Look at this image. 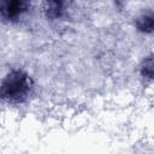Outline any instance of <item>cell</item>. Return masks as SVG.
<instances>
[{
  "label": "cell",
  "instance_id": "3",
  "mask_svg": "<svg viewBox=\"0 0 154 154\" xmlns=\"http://www.w3.org/2000/svg\"><path fill=\"white\" fill-rule=\"evenodd\" d=\"M135 26L136 29L142 34H152L154 28V17L152 11L143 12L135 19Z\"/></svg>",
  "mask_w": 154,
  "mask_h": 154
},
{
  "label": "cell",
  "instance_id": "1",
  "mask_svg": "<svg viewBox=\"0 0 154 154\" xmlns=\"http://www.w3.org/2000/svg\"><path fill=\"white\" fill-rule=\"evenodd\" d=\"M32 89L34 82L30 75L14 69L0 79V100L8 103H20L31 95Z\"/></svg>",
  "mask_w": 154,
  "mask_h": 154
},
{
  "label": "cell",
  "instance_id": "2",
  "mask_svg": "<svg viewBox=\"0 0 154 154\" xmlns=\"http://www.w3.org/2000/svg\"><path fill=\"white\" fill-rule=\"evenodd\" d=\"M30 7V0H0V17L13 22L19 19Z\"/></svg>",
  "mask_w": 154,
  "mask_h": 154
},
{
  "label": "cell",
  "instance_id": "5",
  "mask_svg": "<svg viewBox=\"0 0 154 154\" xmlns=\"http://www.w3.org/2000/svg\"><path fill=\"white\" fill-rule=\"evenodd\" d=\"M47 4V8L52 11L54 14H58V11L60 10L64 0H45Z\"/></svg>",
  "mask_w": 154,
  "mask_h": 154
},
{
  "label": "cell",
  "instance_id": "4",
  "mask_svg": "<svg viewBox=\"0 0 154 154\" xmlns=\"http://www.w3.org/2000/svg\"><path fill=\"white\" fill-rule=\"evenodd\" d=\"M140 71H141V75L144 79H148V81L153 79V71L154 70H153V57H152V54H149L148 57H146L142 60Z\"/></svg>",
  "mask_w": 154,
  "mask_h": 154
}]
</instances>
